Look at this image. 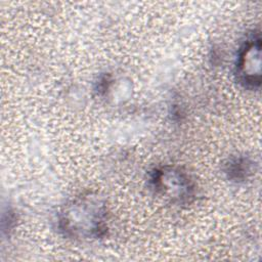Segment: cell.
I'll use <instances>...</instances> for the list:
<instances>
[{"label": "cell", "instance_id": "6da1fadb", "mask_svg": "<svg viewBox=\"0 0 262 262\" xmlns=\"http://www.w3.org/2000/svg\"><path fill=\"white\" fill-rule=\"evenodd\" d=\"M104 208L94 199L74 202L61 213L60 227L68 235L90 238L100 236L104 227Z\"/></svg>", "mask_w": 262, "mask_h": 262}, {"label": "cell", "instance_id": "7a4b0ae2", "mask_svg": "<svg viewBox=\"0 0 262 262\" xmlns=\"http://www.w3.org/2000/svg\"><path fill=\"white\" fill-rule=\"evenodd\" d=\"M261 39L259 34L249 38L238 54L236 75L245 87L256 89L260 86Z\"/></svg>", "mask_w": 262, "mask_h": 262}, {"label": "cell", "instance_id": "3957f363", "mask_svg": "<svg viewBox=\"0 0 262 262\" xmlns=\"http://www.w3.org/2000/svg\"><path fill=\"white\" fill-rule=\"evenodd\" d=\"M155 188L174 201H187L192 194V185L188 177L175 169L158 170L152 177Z\"/></svg>", "mask_w": 262, "mask_h": 262}]
</instances>
